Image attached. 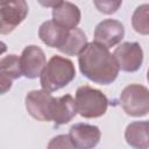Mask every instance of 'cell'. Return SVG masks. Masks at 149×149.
Here are the masks:
<instances>
[{
	"mask_svg": "<svg viewBox=\"0 0 149 149\" xmlns=\"http://www.w3.org/2000/svg\"><path fill=\"white\" fill-rule=\"evenodd\" d=\"M74 77L76 69L72 61L55 55L45 64L40 76V84L42 88L49 92H55L70 84Z\"/></svg>",
	"mask_w": 149,
	"mask_h": 149,
	"instance_id": "obj_2",
	"label": "cell"
},
{
	"mask_svg": "<svg viewBox=\"0 0 149 149\" xmlns=\"http://www.w3.org/2000/svg\"><path fill=\"white\" fill-rule=\"evenodd\" d=\"M48 148H74V147L73 143L71 142L70 135H58L49 142Z\"/></svg>",
	"mask_w": 149,
	"mask_h": 149,
	"instance_id": "obj_19",
	"label": "cell"
},
{
	"mask_svg": "<svg viewBox=\"0 0 149 149\" xmlns=\"http://www.w3.org/2000/svg\"><path fill=\"white\" fill-rule=\"evenodd\" d=\"M79 70L88 80L100 84H112L119 74V65L108 48L98 42H91L78 55Z\"/></svg>",
	"mask_w": 149,
	"mask_h": 149,
	"instance_id": "obj_1",
	"label": "cell"
},
{
	"mask_svg": "<svg viewBox=\"0 0 149 149\" xmlns=\"http://www.w3.org/2000/svg\"><path fill=\"white\" fill-rule=\"evenodd\" d=\"M76 105L80 116L85 119H94L102 116L106 113L108 99L101 91L88 85H83L76 91Z\"/></svg>",
	"mask_w": 149,
	"mask_h": 149,
	"instance_id": "obj_3",
	"label": "cell"
},
{
	"mask_svg": "<svg viewBox=\"0 0 149 149\" xmlns=\"http://www.w3.org/2000/svg\"><path fill=\"white\" fill-rule=\"evenodd\" d=\"M28 10L26 0H0V34L12 33L24 21Z\"/></svg>",
	"mask_w": 149,
	"mask_h": 149,
	"instance_id": "obj_6",
	"label": "cell"
},
{
	"mask_svg": "<svg viewBox=\"0 0 149 149\" xmlns=\"http://www.w3.org/2000/svg\"><path fill=\"white\" fill-rule=\"evenodd\" d=\"M132 26L136 33L149 35V3L136 7L132 16Z\"/></svg>",
	"mask_w": 149,
	"mask_h": 149,
	"instance_id": "obj_17",
	"label": "cell"
},
{
	"mask_svg": "<svg viewBox=\"0 0 149 149\" xmlns=\"http://www.w3.org/2000/svg\"><path fill=\"white\" fill-rule=\"evenodd\" d=\"M37 1L41 6L47 7V8H55L59 6L62 2H64L63 0H37Z\"/></svg>",
	"mask_w": 149,
	"mask_h": 149,
	"instance_id": "obj_20",
	"label": "cell"
},
{
	"mask_svg": "<svg viewBox=\"0 0 149 149\" xmlns=\"http://www.w3.org/2000/svg\"><path fill=\"white\" fill-rule=\"evenodd\" d=\"M70 34V29L61 26L55 20L44 21L38 28V37L41 41L50 48L61 49Z\"/></svg>",
	"mask_w": 149,
	"mask_h": 149,
	"instance_id": "obj_11",
	"label": "cell"
},
{
	"mask_svg": "<svg viewBox=\"0 0 149 149\" xmlns=\"http://www.w3.org/2000/svg\"><path fill=\"white\" fill-rule=\"evenodd\" d=\"M123 112L133 118H141L149 113V90L140 84L126 86L120 94Z\"/></svg>",
	"mask_w": 149,
	"mask_h": 149,
	"instance_id": "obj_4",
	"label": "cell"
},
{
	"mask_svg": "<svg viewBox=\"0 0 149 149\" xmlns=\"http://www.w3.org/2000/svg\"><path fill=\"white\" fill-rule=\"evenodd\" d=\"M57 98L42 88L29 91L26 95V108L27 112L38 121H52L55 106Z\"/></svg>",
	"mask_w": 149,
	"mask_h": 149,
	"instance_id": "obj_5",
	"label": "cell"
},
{
	"mask_svg": "<svg viewBox=\"0 0 149 149\" xmlns=\"http://www.w3.org/2000/svg\"><path fill=\"white\" fill-rule=\"evenodd\" d=\"M22 74L20 57L16 55H7L0 61V86L1 94L10 90L13 80L20 78Z\"/></svg>",
	"mask_w": 149,
	"mask_h": 149,
	"instance_id": "obj_12",
	"label": "cell"
},
{
	"mask_svg": "<svg viewBox=\"0 0 149 149\" xmlns=\"http://www.w3.org/2000/svg\"><path fill=\"white\" fill-rule=\"evenodd\" d=\"M95 8L106 15L114 14L120 6L122 5V0H93Z\"/></svg>",
	"mask_w": 149,
	"mask_h": 149,
	"instance_id": "obj_18",
	"label": "cell"
},
{
	"mask_svg": "<svg viewBox=\"0 0 149 149\" xmlns=\"http://www.w3.org/2000/svg\"><path fill=\"white\" fill-rule=\"evenodd\" d=\"M125 36L123 24L114 19H106L99 22L94 29V41L106 48H112L121 42Z\"/></svg>",
	"mask_w": 149,
	"mask_h": 149,
	"instance_id": "obj_9",
	"label": "cell"
},
{
	"mask_svg": "<svg viewBox=\"0 0 149 149\" xmlns=\"http://www.w3.org/2000/svg\"><path fill=\"white\" fill-rule=\"evenodd\" d=\"M76 99L71 94H65L61 98H57L52 121L56 126H62L70 122L77 114Z\"/></svg>",
	"mask_w": 149,
	"mask_h": 149,
	"instance_id": "obj_15",
	"label": "cell"
},
{
	"mask_svg": "<svg viewBox=\"0 0 149 149\" xmlns=\"http://www.w3.org/2000/svg\"><path fill=\"white\" fill-rule=\"evenodd\" d=\"M80 9L72 2H62L52 9V20L68 29H74L80 22Z\"/></svg>",
	"mask_w": 149,
	"mask_h": 149,
	"instance_id": "obj_13",
	"label": "cell"
},
{
	"mask_svg": "<svg viewBox=\"0 0 149 149\" xmlns=\"http://www.w3.org/2000/svg\"><path fill=\"white\" fill-rule=\"evenodd\" d=\"M87 44L88 42L85 33L79 28H74L70 29V34L65 44L58 50L68 56H78Z\"/></svg>",
	"mask_w": 149,
	"mask_h": 149,
	"instance_id": "obj_16",
	"label": "cell"
},
{
	"mask_svg": "<svg viewBox=\"0 0 149 149\" xmlns=\"http://www.w3.org/2000/svg\"><path fill=\"white\" fill-rule=\"evenodd\" d=\"M22 74L28 79H35L41 76L47 61L44 51L37 45H28L20 56Z\"/></svg>",
	"mask_w": 149,
	"mask_h": 149,
	"instance_id": "obj_8",
	"label": "cell"
},
{
	"mask_svg": "<svg viewBox=\"0 0 149 149\" xmlns=\"http://www.w3.org/2000/svg\"><path fill=\"white\" fill-rule=\"evenodd\" d=\"M126 142L137 149L149 148V121H135L125 130Z\"/></svg>",
	"mask_w": 149,
	"mask_h": 149,
	"instance_id": "obj_14",
	"label": "cell"
},
{
	"mask_svg": "<svg viewBox=\"0 0 149 149\" xmlns=\"http://www.w3.org/2000/svg\"><path fill=\"white\" fill-rule=\"evenodd\" d=\"M113 56L125 72H136L143 63V50L137 42H125L115 48Z\"/></svg>",
	"mask_w": 149,
	"mask_h": 149,
	"instance_id": "obj_7",
	"label": "cell"
},
{
	"mask_svg": "<svg viewBox=\"0 0 149 149\" xmlns=\"http://www.w3.org/2000/svg\"><path fill=\"white\" fill-rule=\"evenodd\" d=\"M71 142L77 149L94 148L100 141V129L97 126L88 123H76L71 126L69 132Z\"/></svg>",
	"mask_w": 149,
	"mask_h": 149,
	"instance_id": "obj_10",
	"label": "cell"
},
{
	"mask_svg": "<svg viewBox=\"0 0 149 149\" xmlns=\"http://www.w3.org/2000/svg\"><path fill=\"white\" fill-rule=\"evenodd\" d=\"M147 79H148V81H149V69H148V72H147Z\"/></svg>",
	"mask_w": 149,
	"mask_h": 149,
	"instance_id": "obj_21",
	"label": "cell"
}]
</instances>
